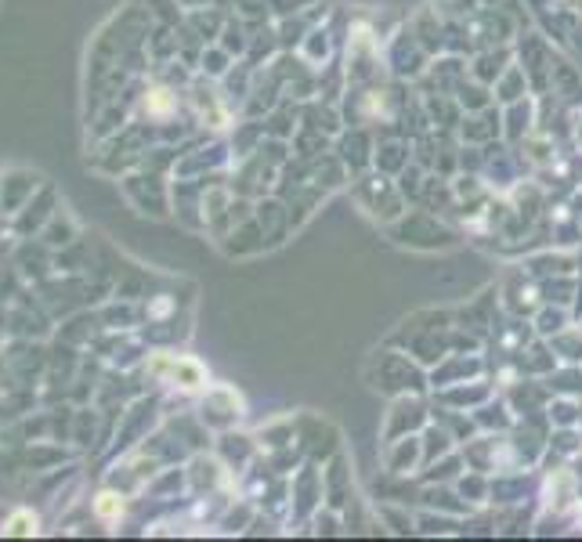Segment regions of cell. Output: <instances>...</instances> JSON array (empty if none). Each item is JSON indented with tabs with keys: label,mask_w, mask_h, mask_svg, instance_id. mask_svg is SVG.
I'll list each match as a JSON object with an SVG mask.
<instances>
[{
	"label": "cell",
	"mask_w": 582,
	"mask_h": 542,
	"mask_svg": "<svg viewBox=\"0 0 582 542\" xmlns=\"http://www.w3.org/2000/svg\"><path fill=\"white\" fill-rule=\"evenodd\" d=\"M149 369H152L156 376H167V380L181 383L185 391H196V387L203 383V369H199V362H192V358H156Z\"/></svg>",
	"instance_id": "1"
},
{
	"label": "cell",
	"mask_w": 582,
	"mask_h": 542,
	"mask_svg": "<svg viewBox=\"0 0 582 542\" xmlns=\"http://www.w3.org/2000/svg\"><path fill=\"white\" fill-rule=\"evenodd\" d=\"M36 532H40V518L33 510H25V507H18L4 525V536H15V539H29Z\"/></svg>",
	"instance_id": "2"
},
{
	"label": "cell",
	"mask_w": 582,
	"mask_h": 542,
	"mask_svg": "<svg viewBox=\"0 0 582 542\" xmlns=\"http://www.w3.org/2000/svg\"><path fill=\"white\" fill-rule=\"evenodd\" d=\"M123 496H116V492H98V499H94V514L102 518V521H120L123 518Z\"/></svg>",
	"instance_id": "3"
},
{
	"label": "cell",
	"mask_w": 582,
	"mask_h": 542,
	"mask_svg": "<svg viewBox=\"0 0 582 542\" xmlns=\"http://www.w3.org/2000/svg\"><path fill=\"white\" fill-rule=\"evenodd\" d=\"M152 94H156V98L149 102V109H152V112H167V109H170V98H167V91H152Z\"/></svg>",
	"instance_id": "4"
}]
</instances>
